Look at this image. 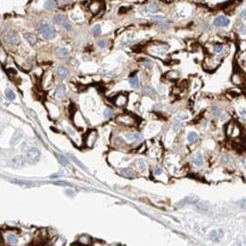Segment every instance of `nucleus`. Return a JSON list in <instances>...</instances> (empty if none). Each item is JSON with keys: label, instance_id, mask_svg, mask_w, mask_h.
<instances>
[{"label": "nucleus", "instance_id": "f257e3e1", "mask_svg": "<svg viewBox=\"0 0 246 246\" xmlns=\"http://www.w3.org/2000/svg\"><path fill=\"white\" fill-rule=\"evenodd\" d=\"M189 165L191 166V169H194V172H201L202 170L205 169L206 166V159L205 155L202 151H196L194 152L191 155H190V160H189Z\"/></svg>", "mask_w": 246, "mask_h": 246}, {"label": "nucleus", "instance_id": "f03ea898", "mask_svg": "<svg viewBox=\"0 0 246 246\" xmlns=\"http://www.w3.org/2000/svg\"><path fill=\"white\" fill-rule=\"evenodd\" d=\"M120 137L128 146V148L132 146H138L144 140V136L139 131H124L122 132Z\"/></svg>", "mask_w": 246, "mask_h": 246}, {"label": "nucleus", "instance_id": "7ed1b4c3", "mask_svg": "<svg viewBox=\"0 0 246 246\" xmlns=\"http://www.w3.org/2000/svg\"><path fill=\"white\" fill-rule=\"evenodd\" d=\"M115 122L124 128H136L139 124V119L131 113H121L115 117Z\"/></svg>", "mask_w": 246, "mask_h": 246}, {"label": "nucleus", "instance_id": "20e7f679", "mask_svg": "<svg viewBox=\"0 0 246 246\" xmlns=\"http://www.w3.org/2000/svg\"><path fill=\"white\" fill-rule=\"evenodd\" d=\"M169 49L170 46L164 42H153L146 46L147 52L155 57H164L168 54Z\"/></svg>", "mask_w": 246, "mask_h": 246}, {"label": "nucleus", "instance_id": "39448f33", "mask_svg": "<svg viewBox=\"0 0 246 246\" xmlns=\"http://www.w3.org/2000/svg\"><path fill=\"white\" fill-rule=\"evenodd\" d=\"M243 130L241 128V125L236 123L235 121H228V123L225 127V134L228 137L229 139H239L242 137Z\"/></svg>", "mask_w": 246, "mask_h": 246}, {"label": "nucleus", "instance_id": "423d86ee", "mask_svg": "<svg viewBox=\"0 0 246 246\" xmlns=\"http://www.w3.org/2000/svg\"><path fill=\"white\" fill-rule=\"evenodd\" d=\"M221 57L214 56V55H207L205 58L203 59V63H202V67L205 72H214L221 64Z\"/></svg>", "mask_w": 246, "mask_h": 246}, {"label": "nucleus", "instance_id": "0eeeda50", "mask_svg": "<svg viewBox=\"0 0 246 246\" xmlns=\"http://www.w3.org/2000/svg\"><path fill=\"white\" fill-rule=\"evenodd\" d=\"M151 176L155 181L162 182V184H168L170 181V174L161 165H154L152 168Z\"/></svg>", "mask_w": 246, "mask_h": 246}, {"label": "nucleus", "instance_id": "6e6552de", "mask_svg": "<svg viewBox=\"0 0 246 246\" xmlns=\"http://www.w3.org/2000/svg\"><path fill=\"white\" fill-rule=\"evenodd\" d=\"M209 47H210V55H214V56H218V57H225L227 55V52H228V47H227V45L222 42H214V43H211V45H209Z\"/></svg>", "mask_w": 246, "mask_h": 246}, {"label": "nucleus", "instance_id": "1a4fd4ad", "mask_svg": "<svg viewBox=\"0 0 246 246\" xmlns=\"http://www.w3.org/2000/svg\"><path fill=\"white\" fill-rule=\"evenodd\" d=\"M98 140V131L96 129H90L87 131L83 137V145L87 148H92Z\"/></svg>", "mask_w": 246, "mask_h": 246}, {"label": "nucleus", "instance_id": "9d476101", "mask_svg": "<svg viewBox=\"0 0 246 246\" xmlns=\"http://www.w3.org/2000/svg\"><path fill=\"white\" fill-rule=\"evenodd\" d=\"M71 117H72V122H73V125L75 128H78L80 130H83L87 128V121L84 116L82 115V113L78 109H74L73 113L71 114Z\"/></svg>", "mask_w": 246, "mask_h": 246}, {"label": "nucleus", "instance_id": "9b49d317", "mask_svg": "<svg viewBox=\"0 0 246 246\" xmlns=\"http://www.w3.org/2000/svg\"><path fill=\"white\" fill-rule=\"evenodd\" d=\"M231 83L236 87H242V88H246V75L241 71H235L231 74Z\"/></svg>", "mask_w": 246, "mask_h": 246}, {"label": "nucleus", "instance_id": "f8f14e48", "mask_svg": "<svg viewBox=\"0 0 246 246\" xmlns=\"http://www.w3.org/2000/svg\"><path fill=\"white\" fill-rule=\"evenodd\" d=\"M112 103L114 104V106L119 108L125 107L129 103V95L125 92H119L112 98Z\"/></svg>", "mask_w": 246, "mask_h": 246}, {"label": "nucleus", "instance_id": "ddd939ff", "mask_svg": "<svg viewBox=\"0 0 246 246\" xmlns=\"http://www.w3.org/2000/svg\"><path fill=\"white\" fill-rule=\"evenodd\" d=\"M39 29H40L41 34H42V37L45 38V39L52 40L56 37V32H55V30H54V27H52L50 24H48V23H42V24H40Z\"/></svg>", "mask_w": 246, "mask_h": 246}, {"label": "nucleus", "instance_id": "4468645a", "mask_svg": "<svg viewBox=\"0 0 246 246\" xmlns=\"http://www.w3.org/2000/svg\"><path fill=\"white\" fill-rule=\"evenodd\" d=\"M199 139H201V136H199V132L197 130L190 129L186 132V141L189 146L196 145L199 141Z\"/></svg>", "mask_w": 246, "mask_h": 246}, {"label": "nucleus", "instance_id": "2eb2a0df", "mask_svg": "<svg viewBox=\"0 0 246 246\" xmlns=\"http://www.w3.org/2000/svg\"><path fill=\"white\" fill-rule=\"evenodd\" d=\"M212 25L214 27H218V29H225V27H228L230 25V20L225 15H219L213 20Z\"/></svg>", "mask_w": 246, "mask_h": 246}, {"label": "nucleus", "instance_id": "dca6fc26", "mask_svg": "<svg viewBox=\"0 0 246 246\" xmlns=\"http://www.w3.org/2000/svg\"><path fill=\"white\" fill-rule=\"evenodd\" d=\"M117 173L123 178L127 179H134V178L138 177V173L136 172V170L134 168H130V166H125V168H120L117 170Z\"/></svg>", "mask_w": 246, "mask_h": 246}, {"label": "nucleus", "instance_id": "f3484780", "mask_svg": "<svg viewBox=\"0 0 246 246\" xmlns=\"http://www.w3.org/2000/svg\"><path fill=\"white\" fill-rule=\"evenodd\" d=\"M134 169L138 174L139 173L143 174V173H146L148 171V164L144 159H136L134 161Z\"/></svg>", "mask_w": 246, "mask_h": 246}, {"label": "nucleus", "instance_id": "a211bd4d", "mask_svg": "<svg viewBox=\"0 0 246 246\" xmlns=\"http://www.w3.org/2000/svg\"><path fill=\"white\" fill-rule=\"evenodd\" d=\"M40 157H41V153L38 148H31L26 154V161L30 164H34L37 162H39Z\"/></svg>", "mask_w": 246, "mask_h": 246}, {"label": "nucleus", "instance_id": "6ab92c4d", "mask_svg": "<svg viewBox=\"0 0 246 246\" xmlns=\"http://www.w3.org/2000/svg\"><path fill=\"white\" fill-rule=\"evenodd\" d=\"M54 20H55V23H57L58 25H61L62 27H64L65 30L70 31L71 29H72V24L70 23L69 18L66 17L65 15H62V14H59V15H56Z\"/></svg>", "mask_w": 246, "mask_h": 246}, {"label": "nucleus", "instance_id": "aec40b11", "mask_svg": "<svg viewBox=\"0 0 246 246\" xmlns=\"http://www.w3.org/2000/svg\"><path fill=\"white\" fill-rule=\"evenodd\" d=\"M104 7V2L102 0H92L89 6H88V8L90 10V13L92 15H97V14L100 13V10L103 9Z\"/></svg>", "mask_w": 246, "mask_h": 246}, {"label": "nucleus", "instance_id": "412c9836", "mask_svg": "<svg viewBox=\"0 0 246 246\" xmlns=\"http://www.w3.org/2000/svg\"><path fill=\"white\" fill-rule=\"evenodd\" d=\"M4 41L8 45H20L21 43V38L17 33L15 32H9L4 37Z\"/></svg>", "mask_w": 246, "mask_h": 246}, {"label": "nucleus", "instance_id": "4be33fe9", "mask_svg": "<svg viewBox=\"0 0 246 246\" xmlns=\"http://www.w3.org/2000/svg\"><path fill=\"white\" fill-rule=\"evenodd\" d=\"M77 244L79 246H91L94 244V238L89 236V235H86V234H83V235H80L77 239Z\"/></svg>", "mask_w": 246, "mask_h": 246}, {"label": "nucleus", "instance_id": "5701e85b", "mask_svg": "<svg viewBox=\"0 0 246 246\" xmlns=\"http://www.w3.org/2000/svg\"><path fill=\"white\" fill-rule=\"evenodd\" d=\"M153 22H154L159 27L163 29V30L168 29L169 25H170V23H171L168 18L164 17V16H153Z\"/></svg>", "mask_w": 246, "mask_h": 246}, {"label": "nucleus", "instance_id": "b1692460", "mask_svg": "<svg viewBox=\"0 0 246 246\" xmlns=\"http://www.w3.org/2000/svg\"><path fill=\"white\" fill-rule=\"evenodd\" d=\"M196 209L198 210L199 212H203V213H209V212H211L212 210V205L207 201H197L196 203L194 204Z\"/></svg>", "mask_w": 246, "mask_h": 246}, {"label": "nucleus", "instance_id": "393cba45", "mask_svg": "<svg viewBox=\"0 0 246 246\" xmlns=\"http://www.w3.org/2000/svg\"><path fill=\"white\" fill-rule=\"evenodd\" d=\"M46 106H47V111L49 113V115L52 119H57L61 115V111H59V107L57 105H55V104L52 103H46Z\"/></svg>", "mask_w": 246, "mask_h": 246}, {"label": "nucleus", "instance_id": "a878e982", "mask_svg": "<svg viewBox=\"0 0 246 246\" xmlns=\"http://www.w3.org/2000/svg\"><path fill=\"white\" fill-rule=\"evenodd\" d=\"M198 201V198L196 196H188V197H185V198L180 199L177 204H176V207L180 209V207H184L186 205H189V204H195L196 202Z\"/></svg>", "mask_w": 246, "mask_h": 246}, {"label": "nucleus", "instance_id": "bb28decb", "mask_svg": "<svg viewBox=\"0 0 246 246\" xmlns=\"http://www.w3.org/2000/svg\"><path fill=\"white\" fill-rule=\"evenodd\" d=\"M179 78H180V73H179V71H177V70H170V71H168L166 73L164 74V79H165L166 81L176 82L179 80Z\"/></svg>", "mask_w": 246, "mask_h": 246}, {"label": "nucleus", "instance_id": "cd10ccee", "mask_svg": "<svg viewBox=\"0 0 246 246\" xmlns=\"http://www.w3.org/2000/svg\"><path fill=\"white\" fill-rule=\"evenodd\" d=\"M26 160L24 156L22 155H17L15 156V157H13L12 159V161H10V164H12V166L13 168H22V166H24V164H25Z\"/></svg>", "mask_w": 246, "mask_h": 246}, {"label": "nucleus", "instance_id": "c85d7f7f", "mask_svg": "<svg viewBox=\"0 0 246 246\" xmlns=\"http://www.w3.org/2000/svg\"><path fill=\"white\" fill-rule=\"evenodd\" d=\"M54 82V77H52V72L47 71L46 73L42 75V87L43 88H49Z\"/></svg>", "mask_w": 246, "mask_h": 246}, {"label": "nucleus", "instance_id": "c756f323", "mask_svg": "<svg viewBox=\"0 0 246 246\" xmlns=\"http://www.w3.org/2000/svg\"><path fill=\"white\" fill-rule=\"evenodd\" d=\"M171 129L174 134H179V132H181L182 129H184V122L180 121L179 119H174L172 121V124H171Z\"/></svg>", "mask_w": 246, "mask_h": 246}, {"label": "nucleus", "instance_id": "7c9ffc66", "mask_svg": "<svg viewBox=\"0 0 246 246\" xmlns=\"http://www.w3.org/2000/svg\"><path fill=\"white\" fill-rule=\"evenodd\" d=\"M220 162H221V164H222L223 166H226V168H229V166L234 165L233 157L229 155V154H222V155H221V157H220Z\"/></svg>", "mask_w": 246, "mask_h": 246}, {"label": "nucleus", "instance_id": "2f4dec72", "mask_svg": "<svg viewBox=\"0 0 246 246\" xmlns=\"http://www.w3.org/2000/svg\"><path fill=\"white\" fill-rule=\"evenodd\" d=\"M65 96H66V87L64 84H59L55 91V97L57 99H63L65 98Z\"/></svg>", "mask_w": 246, "mask_h": 246}, {"label": "nucleus", "instance_id": "473e14b6", "mask_svg": "<svg viewBox=\"0 0 246 246\" xmlns=\"http://www.w3.org/2000/svg\"><path fill=\"white\" fill-rule=\"evenodd\" d=\"M236 30H237V34L241 38H246V25L242 22H237L236 23Z\"/></svg>", "mask_w": 246, "mask_h": 246}, {"label": "nucleus", "instance_id": "72a5a7b5", "mask_svg": "<svg viewBox=\"0 0 246 246\" xmlns=\"http://www.w3.org/2000/svg\"><path fill=\"white\" fill-rule=\"evenodd\" d=\"M223 236V231L222 230H212L210 233V238H211L213 242H219L220 238Z\"/></svg>", "mask_w": 246, "mask_h": 246}, {"label": "nucleus", "instance_id": "f704fd0d", "mask_svg": "<svg viewBox=\"0 0 246 246\" xmlns=\"http://www.w3.org/2000/svg\"><path fill=\"white\" fill-rule=\"evenodd\" d=\"M129 84L132 89H138L140 87V80H139L138 75H134V77H130L129 78Z\"/></svg>", "mask_w": 246, "mask_h": 246}, {"label": "nucleus", "instance_id": "c9c22d12", "mask_svg": "<svg viewBox=\"0 0 246 246\" xmlns=\"http://www.w3.org/2000/svg\"><path fill=\"white\" fill-rule=\"evenodd\" d=\"M6 242L8 243L9 245L16 246L18 244V238H17V236L14 235V234H8V235L6 236Z\"/></svg>", "mask_w": 246, "mask_h": 246}, {"label": "nucleus", "instance_id": "e433bc0d", "mask_svg": "<svg viewBox=\"0 0 246 246\" xmlns=\"http://www.w3.org/2000/svg\"><path fill=\"white\" fill-rule=\"evenodd\" d=\"M190 117H191V114H190L188 111H181V112L177 115V119H179V120L182 122L190 120Z\"/></svg>", "mask_w": 246, "mask_h": 246}, {"label": "nucleus", "instance_id": "4c0bfd02", "mask_svg": "<svg viewBox=\"0 0 246 246\" xmlns=\"http://www.w3.org/2000/svg\"><path fill=\"white\" fill-rule=\"evenodd\" d=\"M103 116L106 119V120H111L114 117V109L112 107H106L104 109L103 112Z\"/></svg>", "mask_w": 246, "mask_h": 246}, {"label": "nucleus", "instance_id": "58836bf2", "mask_svg": "<svg viewBox=\"0 0 246 246\" xmlns=\"http://www.w3.org/2000/svg\"><path fill=\"white\" fill-rule=\"evenodd\" d=\"M24 38H25V39L29 41V43L32 45V46H34L35 43H37V41H38L37 35L33 34V33H25V34H24Z\"/></svg>", "mask_w": 246, "mask_h": 246}, {"label": "nucleus", "instance_id": "ea45409f", "mask_svg": "<svg viewBox=\"0 0 246 246\" xmlns=\"http://www.w3.org/2000/svg\"><path fill=\"white\" fill-rule=\"evenodd\" d=\"M69 69L66 67V66H59L58 69H57V74L61 77V78H66L67 75H69Z\"/></svg>", "mask_w": 246, "mask_h": 246}, {"label": "nucleus", "instance_id": "a19ab883", "mask_svg": "<svg viewBox=\"0 0 246 246\" xmlns=\"http://www.w3.org/2000/svg\"><path fill=\"white\" fill-rule=\"evenodd\" d=\"M140 64L144 66V69L146 70H152L153 69V62L151 59H148V58H143L141 61H140Z\"/></svg>", "mask_w": 246, "mask_h": 246}, {"label": "nucleus", "instance_id": "79ce46f5", "mask_svg": "<svg viewBox=\"0 0 246 246\" xmlns=\"http://www.w3.org/2000/svg\"><path fill=\"white\" fill-rule=\"evenodd\" d=\"M146 10L148 12V13H151V14H155V13H157V12L160 10V7H159V5H157V4H151V5H148V6H147Z\"/></svg>", "mask_w": 246, "mask_h": 246}, {"label": "nucleus", "instance_id": "37998d69", "mask_svg": "<svg viewBox=\"0 0 246 246\" xmlns=\"http://www.w3.org/2000/svg\"><path fill=\"white\" fill-rule=\"evenodd\" d=\"M56 7V0H46L45 2V8L50 10V9H54Z\"/></svg>", "mask_w": 246, "mask_h": 246}, {"label": "nucleus", "instance_id": "c03bdc74", "mask_svg": "<svg viewBox=\"0 0 246 246\" xmlns=\"http://www.w3.org/2000/svg\"><path fill=\"white\" fill-rule=\"evenodd\" d=\"M57 55L59 57L69 56V49H66V48H58L57 49Z\"/></svg>", "mask_w": 246, "mask_h": 246}, {"label": "nucleus", "instance_id": "a18cd8bd", "mask_svg": "<svg viewBox=\"0 0 246 246\" xmlns=\"http://www.w3.org/2000/svg\"><path fill=\"white\" fill-rule=\"evenodd\" d=\"M91 32H92V34L95 35V37H98V35L102 34V26H100L99 24H97V25H95L92 27Z\"/></svg>", "mask_w": 246, "mask_h": 246}, {"label": "nucleus", "instance_id": "49530a36", "mask_svg": "<svg viewBox=\"0 0 246 246\" xmlns=\"http://www.w3.org/2000/svg\"><path fill=\"white\" fill-rule=\"evenodd\" d=\"M56 157H57V160H58V162H59L62 165H67V164H69V161H67V159H66L64 155L56 154Z\"/></svg>", "mask_w": 246, "mask_h": 246}, {"label": "nucleus", "instance_id": "de8ad7c7", "mask_svg": "<svg viewBox=\"0 0 246 246\" xmlns=\"http://www.w3.org/2000/svg\"><path fill=\"white\" fill-rule=\"evenodd\" d=\"M5 95H6V98L8 100L15 99V94H14V91L12 89H7V90L5 91Z\"/></svg>", "mask_w": 246, "mask_h": 246}, {"label": "nucleus", "instance_id": "09e8293b", "mask_svg": "<svg viewBox=\"0 0 246 246\" xmlns=\"http://www.w3.org/2000/svg\"><path fill=\"white\" fill-rule=\"evenodd\" d=\"M65 244V239L61 237H57L55 239V242H52V246H64Z\"/></svg>", "mask_w": 246, "mask_h": 246}, {"label": "nucleus", "instance_id": "8fccbe9b", "mask_svg": "<svg viewBox=\"0 0 246 246\" xmlns=\"http://www.w3.org/2000/svg\"><path fill=\"white\" fill-rule=\"evenodd\" d=\"M144 94L147 96L153 97V96L155 95V91H154V89H152L151 87H145V88H144Z\"/></svg>", "mask_w": 246, "mask_h": 246}, {"label": "nucleus", "instance_id": "3c124183", "mask_svg": "<svg viewBox=\"0 0 246 246\" xmlns=\"http://www.w3.org/2000/svg\"><path fill=\"white\" fill-rule=\"evenodd\" d=\"M97 46H98V48H100V49H104V48H106V47H107V40L99 39L98 41H97Z\"/></svg>", "mask_w": 246, "mask_h": 246}, {"label": "nucleus", "instance_id": "603ef678", "mask_svg": "<svg viewBox=\"0 0 246 246\" xmlns=\"http://www.w3.org/2000/svg\"><path fill=\"white\" fill-rule=\"evenodd\" d=\"M70 159H71V160L73 161V162H74V163H75V164H78V165H79V166H80V168H81V169H83V170H87L86 166H84V165H83V164H82L81 162H80V161H79L78 159H77V157H74L73 155H70Z\"/></svg>", "mask_w": 246, "mask_h": 246}, {"label": "nucleus", "instance_id": "864d4df0", "mask_svg": "<svg viewBox=\"0 0 246 246\" xmlns=\"http://www.w3.org/2000/svg\"><path fill=\"white\" fill-rule=\"evenodd\" d=\"M21 138H22V132H21V131H17V134H15V136H14L13 143H15V140H16V143H17V141Z\"/></svg>", "mask_w": 246, "mask_h": 246}, {"label": "nucleus", "instance_id": "5fc2aeb1", "mask_svg": "<svg viewBox=\"0 0 246 246\" xmlns=\"http://www.w3.org/2000/svg\"><path fill=\"white\" fill-rule=\"evenodd\" d=\"M239 114H241V117H242V120L246 123V111H245V109H242V111L239 112Z\"/></svg>", "mask_w": 246, "mask_h": 246}, {"label": "nucleus", "instance_id": "6e6d98bb", "mask_svg": "<svg viewBox=\"0 0 246 246\" xmlns=\"http://www.w3.org/2000/svg\"><path fill=\"white\" fill-rule=\"evenodd\" d=\"M239 206L242 207V209H244V210H246V198L245 199H242L241 202H239Z\"/></svg>", "mask_w": 246, "mask_h": 246}, {"label": "nucleus", "instance_id": "4d7b16f0", "mask_svg": "<svg viewBox=\"0 0 246 246\" xmlns=\"http://www.w3.org/2000/svg\"><path fill=\"white\" fill-rule=\"evenodd\" d=\"M241 20L246 21V9H244V10L241 12Z\"/></svg>", "mask_w": 246, "mask_h": 246}, {"label": "nucleus", "instance_id": "13d9d810", "mask_svg": "<svg viewBox=\"0 0 246 246\" xmlns=\"http://www.w3.org/2000/svg\"><path fill=\"white\" fill-rule=\"evenodd\" d=\"M70 1L71 0H57V2L59 5H66V4H70Z\"/></svg>", "mask_w": 246, "mask_h": 246}, {"label": "nucleus", "instance_id": "bf43d9fd", "mask_svg": "<svg viewBox=\"0 0 246 246\" xmlns=\"http://www.w3.org/2000/svg\"><path fill=\"white\" fill-rule=\"evenodd\" d=\"M127 10H129V8H125V7H122L120 10H119V13L120 14H122V13H124V12H127Z\"/></svg>", "mask_w": 246, "mask_h": 246}, {"label": "nucleus", "instance_id": "052dcab7", "mask_svg": "<svg viewBox=\"0 0 246 246\" xmlns=\"http://www.w3.org/2000/svg\"><path fill=\"white\" fill-rule=\"evenodd\" d=\"M242 164H243V168H244V169H245V170H246V157H245V159H243Z\"/></svg>", "mask_w": 246, "mask_h": 246}, {"label": "nucleus", "instance_id": "680f3d73", "mask_svg": "<svg viewBox=\"0 0 246 246\" xmlns=\"http://www.w3.org/2000/svg\"><path fill=\"white\" fill-rule=\"evenodd\" d=\"M162 1H164V2H171L173 0H162Z\"/></svg>", "mask_w": 246, "mask_h": 246}, {"label": "nucleus", "instance_id": "e2e57ef3", "mask_svg": "<svg viewBox=\"0 0 246 246\" xmlns=\"http://www.w3.org/2000/svg\"><path fill=\"white\" fill-rule=\"evenodd\" d=\"M0 102H1V98H0Z\"/></svg>", "mask_w": 246, "mask_h": 246}]
</instances>
